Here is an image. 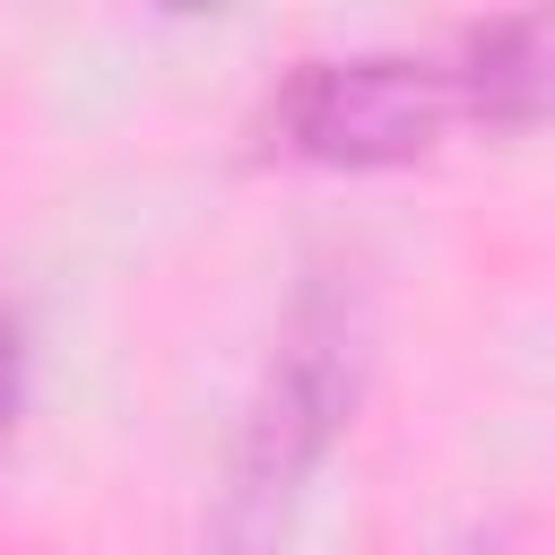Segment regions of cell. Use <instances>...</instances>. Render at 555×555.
Listing matches in <instances>:
<instances>
[{
  "mask_svg": "<svg viewBox=\"0 0 555 555\" xmlns=\"http://www.w3.org/2000/svg\"><path fill=\"white\" fill-rule=\"evenodd\" d=\"M364 364H373V295L347 260H312L260 356L243 425L225 442L217 503L199 520V555H278L286 546L304 486L321 477L330 442L347 434V416L364 399Z\"/></svg>",
  "mask_w": 555,
  "mask_h": 555,
  "instance_id": "obj_1",
  "label": "cell"
},
{
  "mask_svg": "<svg viewBox=\"0 0 555 555\" xmlns=\"http://www.w3.org/2000/svg\"><path fill=\"white\" fill-rule=\"evenodd\" d=\"M451 121H468L460 69L451 61H425V52H330V61H295L278 78V95H269V147L295 156V165H330V173L408 165Z\"/></svg>",
  "mask_w": 555,
  "mask_h": 555,
  "instance_id": "obj_2",
  "label": "cell"
},
{
  "mask_svg": "<svg viewBox=\"0 0 555 555\" xmlns=\"http://www.w3.org/2000/svg\"><path fill=\"white\" fill-rule=\"evenodd\" d=\"M460 104L486 130H529L555 113V17H486L451 52Z\"/></svg>",
  "mask_w": 555,
  "mask_h": 555,
  "instance_id": "obj_3",
  "label": "cell"
},
{
  "mask_svg": "<svg viewBox=\"0 0 555 555\" xmlns=\"http://www.w3.org/2000/svg\"><path fill=\"white\" fill-rule=\"evenodd\" d=\"M17 408H26V330H17V312L0 304V442L17 434Z\"/></svg>",
  "mask_w": 555,
  "mask_h": 555,
  "instance_id": "obj_4",
  "label": "cell"
}]
</instances>
